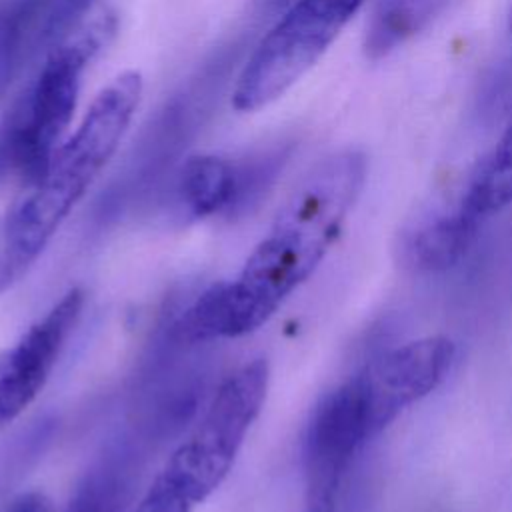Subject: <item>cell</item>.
Returning <instances> with one entry per match:
<instances>
[{
    "instance_id": "1",
    "label": "cell",
    "mask_w": 512,
    "mask_h": 512,
    "mask_svg": "<svg viewBox=\"0 0 512 512\" xmlns=\"http://www.w3.org/2000/svg\"><path fill=\"white\" fill-rule=\"evenodd\" d=\"M368 160L342 148L312 164L290 190L238 274L200 292L174 324L180 342L242 338L264 326L318 270L364 188Z\"/></svg>"
},
{
    "instance_id": "2",
    "label": "cell",
    "mask_w": 512,
    "mask_h": 512,
    "mask_svg": "<svg viewBox=\"0 0 512 512\" xmlns=\"http://www.w3.org/2000/svg\"><path fill=\"white\" fill-rule=\"evenodd\" d=\"M142 74L126 70L92 100L72 136L0 218V296L42 256L58 228L114 156L142 98Z\"/></svg>"
},
{
    "instance_id": "3",
    "label": "cell",
    "mask_w": 512,
    "mask_h": 512,
    "mask_svg": "<svg viewBox=\"0 0 512 512\" xmlns=\"http://www.w3.org/2000/svg\"><path fill=\"white\" fill-rule=\"evenodd\" d=\"M270 370L254 358L228 374L200 420L174 448L132 512H194L228 478L260 416Z\"/></svg>"
},
{
    "instance_id": "4",
    "label": "cell",
    "mask_w": 512,
    "mask_h": 512,
    "mask_svg": "<svg viewBox=\"0 0 512 512\" xmlns=\"http://www.w3.org/2000/svg\"><path fill=\"white\" fill-rule=\"evenodd\" d=\"M114 28V14L100 10L46 54L36 78L0 120V186L10 178L24 186L48 166L72 120L82 74Z\"/></svg>"
},
{
    "instance_id": "5",
    "label": "cell",
    "mask_w": 512,
    "mask_h": 512,
    "mask_svg": "<svg viewBox=\"0 0 512 512\" xmlns=\"http://www.w3.org/2000/svg\"><path fill=\"white\" fill-rule=\"evenodd\" d=\"M366 0H292L242 66L232 106L256 112L284 96L332 46Z\"/></svg>"
},
{
    "instance_id": "6",
    "label": "cell",
    "mask_w": 512,
    "mask_h": 512,
    "mask_svg": "<svg viewBox=\"0 0 512 512\" xmlns=\"http://www.w3.org/2000/svg\"><path fill=\"white\" fill-rule=\"evenodd\" d=\"M376 436L358 372L314 406L302 440L306 512H336L344 478L366 440Z\"/></svg>"
},
{
    "instance_id": "7",
    "label": "cell",
    "mask_w": 512,
    "mask_h": 512,
    "mask_svg": "<svg viewBox=\"0 0 512 512\" xmlns=\"http://www.w3.org/2000/svg\"><path fill=\"white\" fill-rule=\"evenodd\" d=\"M86 294L70 288L46 314L34 320L0 352V432L8 428L44 390L76 330Z\"/></svg>"
},
{
    "instance_id": "8",
    "label": "cell",
    "mask_w": 512,
    "mask_h": 512,
    "mask_svg": "<svg viewBox=\"0 0 512 512\" xmlns=\"http://www.w3.org/2000/svg\"><path fill=\"white\" fill-rule=\"evenodd\" d=\"M454 352L456 346L448 336H424L384 350L358 370L376 434L438 388Z\"/></svg>"
},
{
    "instance_id": "9",
    "label": "cell",
    "mask_w": 512,
    "mask_h": 512,
    "mask_svg": "<svg viewBox=\"0 0 512 512\" xmlns=\"http://www.w3.org/2000/svg\"><path fill=\"white\" fill-rule=\"evenodd\" d=\"M80 22L74 0H0V98L34 58Z\"/></svg>"
},
{
    "instance_id": "10",
    "label": "cell",
    "mask_w": 512,
    "mask_h": 512,
    "mask_svg": "<svg viewBox=\"0 0 512 512\" xmlns=\"http://www.w3.org/2000/svg\"><path fill=\"white\" fill-rule=\"evenodd\" d=\"M482 230L484 226L472 220L454 198L428 208L402 230L400 258L414 272H446L472 252Z\"/></svg>"
},
{
    "instance_id": "11",
    "label": "cell",
    "mask_w": 512,
    "mask_h": 512,
    "mask_svg": "<svg viewBox=\"0 0 512 512\" xmlns=\"http://www.w3.org/2000/svg\"><path fill=\"white\" fill-rule=\"evenodd\" d=\"M140 458L134 438L112 440L84 472L64 512H126L136 492Z\"/></svg>"
},
{
    "instance_id": "12",
    "label": "cell",
    "mask_w": 512,
    "mask_h": 512,
    "mask_svg": "<svg viewBox=\"0 0 512 512\" xmlns=\"http://www.w3.org/2000/svg\"><path fill=\"white\" fill-rule=\"evenodd\" d=\"M174 208L184 220L210 216L234 218L238 200V162L220 154L184 160L174 180Z\"/></svg>"
},
{
    "instance_id": "13",
    "label": "cell",
    "mask_w": 512,
    "mask_h": 512,
    "mask_svg": "<svg viewBox=\"0 0 512 512\" xmlns=\"http://www.w3.org/2000/svg\"><path fill=\"white\" fill-rule=\"evenodd\" d=\"M456 200L482 226L512 206V110L492 148L470 170Z\"/></svg>"
},
{
    "instance_id": "14",
    "label": "cell",
    "mask_w": 512,
    "mask_h": 512,
    "mask_svg": "<svg viewBox=\"0 0 512 512\" xmlns=\"http://www.w3.org/2000/svg\"><path fill=\"white\" fill-rule=\"evenodd\" d=\"M448 0H378L366 26L364 50L382 58L402 46L446 6Z\"/></svg>"
},
{
    "instance_id": "15",
    "label": "cell",
    "mask_w": 512,
    "mask_h": 512,
    "mask_svg": "<svg viewBox=\"0 0 512 512\" xmlns=\"http://www.w3.org/2000/svg\"><path fill=\"white\" fill-rule=\"evenodd\" d=\"M4 512H54V504L44 492L34 490L14 498Z\"/></svg>"
},
{
    "instance_id": "16",
    "label": "cell",
    "mask_w": 512,
    "mask_h": 512,
    "mask_svg": "<svg viewBox=\"0 0 512 512\" xmlns=\"http://www.w3.org/2000/svg\"><path fill=\"white\" fill-rule=\"evenodd\" d=\"M82 2H84V6H86V8H92V4H94L96 0H82Z\"/></svg>"
},
{
    "instance_id": "17",
    "label": "cell",
    "mask_w": 512,
    "mask_h": 512,
    "mask_svg": "<svg viewBox=\"0 0 512 512\" xmlns=\"http://www.w3.org/2000/svg\"><path fill=\"white\" fill-rule=\"evenodd\" d=\"M510 30H512V14H510Z\"/></svg>"
}]
</instances>
